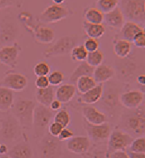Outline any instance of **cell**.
<instances>
[{"label": "cell", "instance_id": "1", "mask_svg": "<svg viewBox=\"0 0 145 158\" xmlns=\"http://www.w3.org/2000/svg\"><path fill=\"white\" fill-rule=\"evenodd\" d=\"M121 130L134 137H140L145 133V107L139 106L135 109H126L119 118Z\"/></svg>", "mask_w": 145, "mask_h": 158}, {"label": "cell", "instance_id": "2", "mask_svg": "<svg viewBox=\"0 0 145 158\" xmlns=\"http://www.w3.org/2000/svg\"><path fill=\"white\" fill-rule=\"evenodd\" d=\"M37 104L30 99H20L14 102L11 111L23 130H30L33 127V112Z\"/></svg>", "mask_w": 145, "mask_h": 158}, {"label": "cell", "instance_id": "3", "mask_svg": "<svg viewBox=\"0 0 145 158\" xmlns=\"http://www.w3.org/2000/svg\"><path fill=\"white\" fill-rule=\"evenodd\" d=\"M55 114V111L51 110L48 106L41 104L36 105L33 120V127L36 138L41 139L46 134V129L48 128L51 118Z\"/></svg>", "mask_w": 145, "mask_h": 158}, {"label": "cell", "instance_id": "4", "mask_svg": "<svg viewBox=\"0 0 145 158\" xmlns=\"http://www.w3.org/2000/svg\"><path fill=\"white\" fill-rule=\"evenodd\" d=\"M38 153L42 158H61L63 145L58 137L45 134L38 142Z\"/></svg>", "mask_w": 145, "mask_h": 158}, {"label": "cell", "instance_id": "5", "mask_svg": "<svg viewBox=\"0 0 145 158\" xmlns=\"http://www.w3.org/2000/svg\"><path fill=\"white\" fill-rule=\"evenodd\" d=\"M0 134L6 141L13 142L23 135V128L12 114H8L0 118Z\"/></svg>", "mask_w": 145, "mask_h": 158}, {"label": "cell", "instance_id": "6", "mask_svg": "<svg viewBox=\"0 0 145 158\" xmlns=\"http://www.w3.org/2000/svg\"><path fill=\"white\" fill-rule=\"evenodd\" d=\"M121 10L124 17L135 23H144V0H122Z\"/></svg>", "mask_w": 145, "mask_h": 158}, {"label": "cell", "instance_id": "7", "mask_svg": "<svg viewBox=\"0 0 145 158\" xmlns=\"http://www.w3.org/2000/svg\"><path fill=\"white\" fill-rule=\"evenodd\" d=\"M77 40L78 38L74 35H66L59 38L52 46L44 50L43 56L46 58H51L69 54L76 46Z\"/></svg>", "mask_w": 145, "mask_h": 158}, {"label": "cell", "instance_id": "8", "mask_svg": "<svg viewBox=\"0 0 145 158\" xmlns=\"http://www.w3.org/2000/svg\"><path fill=\"white\" fill-rule=\"evenodd\" d=\"M71 15V10L62 5L53 4L45 9L37 16L38 21L43 23H57L68 18Z\"/></svg>", "mask_w": 145, "mask_h": 158}, {"label": "cell", "instance_id": "9", "mask_svg": "<svg viewBox=\"0 0 145 158\" xmlns=\"http://www.w3.org/2000/svg\"><path fill=\"white\" fill-rule=\"evenodd\" d=\"M134 138L121 129H114L111 131L108 139V152L123 151L130 145Z\"/></svg>", "mask_w": 145, "mask_h": 158}, {"label": "cell", "instance_id": "10", "mask_svg": "<svg viewBox=\"0 0 145 158\" xmlns=\"http://www.w3.org/2000/svg\"><path fill=\"white\" fill-rule=\"evenodd\" d=\"M29 84L28 77L18 72H7L0 81V85L11 89L14 92L23 91Z\"/></svg>", "mask_w": 145, "mask_h": 158}, {"label": "cell", "instance_id": "11", "mask_svg": "<svg viewBox=\"0 0 145 158\" xmlns=\"http://www.w3.org/2000/svg\"><path fill=\"white\" fill-rule=\"evenodd\" d=\"M84 127L88 134V137L94 142H101L109 139L111 133V127L108 123L102 124H91L84 120Z\"/></svg>", "mask_w": 145, "mask_h": 158}, {"label": "cell", "instance_id": "12", "mask_svg": "<svg viewBox=\"0 0 145 158\" xmlns=\"http://www.w3.org/2000/svg\"><path fill=\"white\" fill-rule=\"evenodd\" d=\"M19 33V28L15 21L6 17L1 21L0 25V43L1 44L10 45L11 42L15 40Z\"/></svg>", "mask_w": 145, "mask_h": 158}, {"label": "cell", "instance_id": "13", "mask_svg": "<svg viewBox=\"0 0 145 158\" xmlns=\"http://www.w3.org/2000/svg\"><path fill=\"white\" fill-rule=\"evenodd\" d=\"M20 51V46L17 43L3 46L0 48V63L14 69L18 64Z\"/></svg>", "mask_w": 145, "mask_h": 158}, {"label": "cell", "instance_id": "14", "mask_svg": "<svg viewBox=\"0 0 145 158\" xmlns=\"http://www.w3.org/2000/svg\"><path fill=\"white\" fill-rule=\"evenodd\" d=\"M120 90L117 85H108L105 88L102 95V103L104 107L109 113H113V111L118 109L119 106Z\"/></svg>", "mask_w": 145, "mask_h": 158}, {"label": "cell", "instance_id": "15", "mask_svg": "<svg viewBox=\"0 0 145 158\" xmlns=\"http://www.w3.org/2000/svg\"><path fill=\"white\" fill-rule=\"evenodd\" d=\"M27 28L33 34L36 41L41 44H51L55 38V31L48 27L32 25L30 23H26Z\"/></svg>", "mask_w": 145, "mask_h": 158}, {"label": "cell", "instance_id": "16", "mask_svg": "<svg viewBox=\"0 0 145 158\" xmlns=\"http://www.w3.org/2000/svg\"><path fill=\"white\" fill-rule=\"evenodd\" d=\"M143 94L139 90H130L120 94L119 102L126 109H135L143 102Z\"/></svg>", "mask_w": 145, "mask_h": 158}, {"label": "cell", "instance_id": "17", "mask_svg": "<svg viewBox=\"0 0 145 158\" xmlns=\"http://www.w3.org/2000/svg\"><path fill=\"white\" fill-rule=\"evenodd\" d=\"M82 114L84 120L91 124H102L108 123V116L106 114L93 106H84L82 108Z\"/></svg>", "mask_w": 145, "mask_h": 158}, {"label": "cell", "instance_id": "18", "mask_svg": "<svg viewBox=\"0 0 145 158\" xmlns=\"http://www.w3.org/2000/svg\"><path fill=\"white\" fill-rule=\"evenodd\" d=\"M90 139L85 135L73 136L67 141L66 147L68 151L76 154H84L90 148Z\"/></svg>", "mask_w": 145, "mask_h": 158}, {"label": "cell", "instance_id": "19", "mask_svg": "<svg viewBox=\"0 0 145 158\" xmlns=\"http://www.w3.org/2000/svg\"><path fill=\"white\" fill-rule=\"evenodd\" d=\"M104 20L110 27L115 29H121L125 23V17L122 10L117 6L115 9L104 15Z\"/></svg>", "mask_w": 145, "mask_h": 158}, {"label": "cell", "instance_id": "20", "mask_svg": "<svg viewBox=\"0 0 145 158\" xmlns=\"http://www.w3.org/2000/svg\"><path fill=\"white\" fill-rule=\"evenodd\" d=\"M116 65L118 67L119 77L126 79V81H130V79H132L133 76L135 74V70H137L135 62L126 58L122 59L120 62H116Z\"/></svg>", "mask_w": 145, "mask_h": 158}, {"label": "cell", "instance_id": "21", "mask_svg": "<svg viewBox=\"0 0 145 158\" xmlns=\"http://www.w3.org/2000/svg\"><path fill=\"white\" fill-rule=\"evenodd\" d=\"M103 92L104 85L102 84H99L86 93L81 94L80 97V102L88 105L97 103L102 98Z\"/></svg>", "mask_w": 145, "mask_h": 158}, {"label": "cell", "instance_id": "22", "mask_svg": "<svg viewBox=\"0 0 145 158\" xmlns=\"http://www.w3.org/2000/svg\"><path fill=\"white\" fill-rule=\"evenodd\" d=\"M11 158H33V149L29 143L22 141L14 145L7 154Z\"/></svg>", "mask_w": 145, "mask_h": 158}, {"label": "cell", "instance_id": "23", "mask_svg": "<svg viewBox=\"0 0 145 158\" xmlns=\"http://www.w3.org/2000/svg\"><path fill=\"white\" fill-rule=\"evenodd\" d=\"M76 89L73 84H63L59 85L55 90V98L62 103H67L72 101L74 96L76 95Z\"/></svg>", "mask_w": 145, "mask_h": 158}, {"label": "cell", "instance_id": "24", "mask_svg": "<svg viewBox=\"0 0 145 158\" xmlns=\"http://www.w3.org/2000/svg\"><path fill=\"white\" fill-rule=\"evenodd\" d=\"M115 75V70L112 66L108 64H101L96 67L93 72V77L96 82H105L109 81Z\"/></svg>", "mask_w": 145, "mask_h": 158}, {"label": "cell", "instance_id": "25", "mask_svg": "<svg viewBox=\"0 0 145 158\" xmlns=\"http://www.w3.org/2000/svg\"><path fill=\"white\" fill-rule=\"evenodd\" d=\"M15 93L11 89L0 85V111H7L12 108Z\"/></svg>", "mask_w": 145, "mask_h": 158}, {"label": "cell", "instance_id": "26", "mask_svg": "<svg viewBox=\"0 0 145 158\" xmlns=\"http://www.w3.org/2000/svg\"><path fill=\"white\" fill-rule=\"evenodd\" d=\"M35 97H36V100L38 104L49 107L55 98V87L48 86L45 89H37Z\"/></svg>", "mask_w": 145, "mask_h": 158}, {"label": "cell", "instance_id": "27", "mask_svg": "<svg viewBox=\"0 0 145 158\" xmlns=\"http://www.w3.org/2000/svg\"><path fill=\"white\" fill-rule=\"evenodd\" d=\"M94 69V67L89 65L86 61H83L73 70L71 77H70V81L74 85L75 83H76V81L80 77H84V76H92L93 77Z\"/></svg>", "mask_w": 145, "mask_h": 158}, {"label": "cell", "instance_id": "28", "mask_svg": "<svg viewBox=\"0 0 145 158\" xmlns=\"http://www.w3.org/2000/svg\"><path fill=\"white\" fill-rule=\"evenodd\" d=\"M141 31H143V29L138 23L132 21H127L121 28V35L122 36V39L130 42L132 41L135 35Z\"/></svg>", "mask_w": 145, "mask_h": 158}, {"label": "cell", "instance_id": "29", "mask_svg": "<svg viewBox=\"0 0 145 158\" xmlns=\"http://www.w3.org/2000/svg\"><path fill=\"white\" fill-rule=\"evenodd\" d=\"M83 27L85 34L89 38L97 40L101 38L105 32V27L102 23H90L84 21Z\"/></svg>", "mask_w": 145, "mask_h": 158}, {"label": "cell", "instance_id": "30", "mask_svg": "<svg viewBox=\"0 0 145 158\" xmlns=\"http://www.w3.org/2000/svg\"><path fill=\"white\" fill-rule=\"evenodd\" d=\"M131 50H132V44L128 40L124 39H118L114 43V53L120 59L128 57L131 52Z\"/></svg>", "mask_w": 145, "mask_h": 158}, {"label": "cell", "instance_id": "31", "mask_svg": "<svg viewBox=\"0 0 145 158\" xmlns=\"http://www.w3.org/2000/svg\"><path fill=\"white\" fill-rule=\"evenodd\" d=\"M76 84L78 91L81 94L86 93L97 85V82L95 81L92 76H84V77H80Z\"/></svg>", "mask_w": 145, "mask_h": 158}, {"label": "cell", "instance_id": "32", "mask_svg": "<svg viewBox=\"0 0 145 158\" xmlns=\"http://www.w3.org/2000/svg\"><path fill=\"white\" fill-rule=\"evenodd\" d=\"M85 21L90 23H102L104 21V14L97 8H88L84 12Z\"/></svg>", "mask_w": 145, "mask_h": 158}, {"label": "cell", "instance_id": "33", "mask_svg": "<svg viewBox=\"0 0 145 158\" xmlns=\"http://www.w3.org/2000/svg\"><path fill=\"white\" fill-rule=\"evenodd\" d=\"M71 121H72V117L66 108L60 109L57 113H55L54 116V122L59 123L63 128L68 127Z\"/></svg>", "mask_w": 145, "mask_h": 158}, {"label": "cell", "instance_id": "34", "mask_svg": "<svg viewBox=\"0 0 145 158\" xmlns=\"http://www.w3.org/2000/svg\"><path fill=\"white\" fill-rule=\"evenodd\" d=\"M88 52L83 44L76 45L72 48L71 52V57L73 61L76 62H83L87 59Z\"/></svg>", "mask_w": 145, "mask_h": 158}, {"label": "cell", "instance_id": "35", "mask_svg": "<svg viewBox=\"0 0 145 158\" xmlns=\"http://www.w3.org/2000/svg\"><path fill=\"white\" fill-rule=\"evenodd\" d=\"M86 62L91 66L96 67L102 64L104 60V54L101 50L98 49L94 52H88V56H87Z\"/></svg>", "mask_w": 145, "mask_h": 158}, {"label": "cell", "instance_id": "36", "mask_svg": "<svg viewBox=\"0 0 145 158\" xmlns=\"http://www.w3.org/2000/svg\"><path fill=\"white\" fill-rule=\"evenodd\" d=\"M118 3V0H97V9L101 10V12L106 14L115 9Z\"/></svg>", "mask_w": 145, "mask_h": 158}, {"label": "cell", "instance_id": "37", "mask_svg": "<svg viewBox=\"0 0 145 158\" xmlns=\"http://www.w3.org/2000/svg\"><path fill=\"white\" fill-rule=\"evenodd\" d=\"M33 72L37 77L48 76L51 73V66L46 61H41L35 64L33 68Z\"/></svg>", "mask_w": 145, "mask_h": 158}, {"label": "cell", "instance_id": "38", "mask_svg": "<svg viewBox=\"0 0 145 158\" xmlns=\"http://www.w3.org/2000/svg\"><path fill=\"white\" fill-rule=\"evenodd\" d=\"M130 152L145 154V137H137L130 145Z\"/></svg>", "mask_w": 145, "mask_h": 158}, {"label": "cell", "instance_id": "39", "mask_svg": "<svg viewBox=\"0 0 145 158\" xmlns=\"http://www.w3.org/2000/svg\"><path fill=\"white\" fill-rule=\"evenodd\" d=\"M47 77H48L50 85L54 86V87L61 85V84L64 81V74L62 73L61 71H54L52 73H50V74Z\"/></svg>", "mask_w": 145, "mask_h": 158}, {"label": "cell", "instance_id": "40", "mask_svg": "<svg viewBox=\"0 0 145 158\" xmlns=\"http://www.w3.org/2000/svg\"><path fill=\"white\" fill-rule=\"evenodd\" d=\"M83 45L84 46V48L88 51V52H94L99 49V41L97 39H93V38H87L84 40Z\"/></svg>", "mask_w": 145, "mask_h": 158}, {"label": "cell", "instance_id": "41", "mask_svg": "<svg viewBox=\"0 0 145 158\" xmlns=\"http://www.w3.org/2000/svg\"><path fill=\"white\" fill-rule=\"evenodd\" d=\"M63 127L59 123L53 122V123H51L50 125H49L48 133L51 135H52V136L58 137L59 134L61 133V131H63Z\"/></svg>", "mask_w": 145, "mask_h": 158}, {"label": "cell", "instance_id": "42", "mask_svg": "<svg viewBox=\"0 0 145 158\" xmlns=\"http://www.w3.org/2000/svg\"><path fill=\"white\" fill-rule=\"evenodd\" d=\"M134 45L136 46L137 48H145V33L143 31H139V33L136 34L132 40Z\"/></svg>", "mask_w": 145, "mask_h": 158}, {"label": "cell", "instance_id": "43", "mask_svg": "<svg viewBox=\"0 0 145 158\" xmlns=\"http://www.w3.org/2000/svg\"><path fill=\"white\" fill-rule=\"evenodd\" d=\"M74 136V132L72 129H69L68 127H65V128L63 129V131H61V133L59 134V135L58 136V139L60 140V141H68L69 139H72Z\"/></svg>", "mask_w": 145, "mask_h": 158}, {"label": "cell", "instance_id": "44", "mask_svg": "<svg viewBox=\"0 0 145 158\" xmlns=\"http://www.w3.org/2000/svg\"><path fill=\"white\" fill-rule=\"evenodd\" d=\"M35 85L37 89H45L50 86L48 77L47 76H42V77H37L35 81Z\"/></svg>", "mask_w": 145, "mask_h": 158}, {"label": "cell", "instance_id": "45", "mask_svg": "<svg viewBox=\"0 0 145 158\" xmlns=\"http://www.w3.org/2000/svg\"><path fill=\"white\" fill-rule=\"evenodd\" d=\"M19 2L20 0H0V10L15 5H19Z\"/></svg>", "mask_w": 145, "mask_h": 158}, {"label": "cell", "instance_id": "46", "mask_svg": "<svg viewBox=\"0 0 145 158\" xmlns=\"http://www.w3.org/2000/svg\"><path fill=\"white\" fill-rule=\"evenodd\" d=\"M49 107L51 110L55 111H55H59V110H60L62 107V102H59V100L57 99H54Z\"/></svg>", "mask_w": 145, "mask_h": 158}, {"label": "cell", "instance_id": "47", "mask_svg": "<svg viewBox=\"0 0 145 158\" xmlns=\"http://www.w3.org/2000/svg\"><path fill=\"white\" fill-rule=\"evenodd\" d=\"M109 158H129V156L124 151H116L110 153Z\"/></svg>", "mask_w": 145, "mask_h": 158}, {"label": "cell", "instance_id": "48", "mask_svg": "<svg viewBox=\"0 0 145 158\" xmlns=\"http://www.w3.org/2000/svg\"><path fill=\"white\" fill-rule=\"evenodd\" d=\"M137 84L139 86L145 85V74H139L136 77Z\"/></svg>", "mask_w": 145, "mask_h": 158}, {"label": "cell", "instance_id": "49", "mask_svg": "<svg viewBox=\"0 0 145 158\" xmlns=\"http://www.w3.org/2000/svg\"><path fill=\"white\" fill-rule=\"evenodd\" d=\"M129 158H145L144 153H138V152H129L128 153Z\"/></svg>", "mask_w": 145, "mask_h": 158}, {"label": "cell", "instance_id": "50", "mask_svg": "<svg viewBox=\"0 0 145 158\" xmlns=\"http://www.w3.org/2000/svg\"><path fill=\"white\" fill-rule=\"evenodd\" d=\"M8 152H9V149L7 145H6L5 143L0 144V154H1V155L4 156V155L8 154Z\"/></svg>", "mask_w": 145, "mask_h": 158}, {"label": "cell", "instance_id": "51", "mask_svg": "<svg viewBox=\"0 0 145 158\" xmlns=\"http://www.w3.org/2000/svg\"><path fill=\"white\" fill-rule=\"evenodd\" d=\"M52 1L55 2V4L57 5H61L62 3L65 2V0H52Z\"/></svg>", "mask_w": 145, "mask_h": 158}, {"label": "cell", "instance_id": "52", "mask_svg": "<svg viewBox=\"0 0 145 158\" xmlns=\"http://www.w3.org/2000/svg\"><path fill=\"white\" fill-rule=\"evenodd\" d=\"M139 91H140L141 93H143V94H145V85L139 86Z\"/></svg>", "mask_w": 145, "mask_h": 158}, {"label": "cell", "instance_id": "53", "mask_svg": "<svg viewBox=\"0 0 145 158\" xmlns=\"http://www.w3.org/2000/svg\"><path fill=\"white\" fill-rule=\"evenodd\" d=\"M1 158H11V157L8 156V155H4V156H2V157Z\"/></svg>", "mask_w": 145, "mask_h": 158}, {"label": "cell", "instance_id": "54", "mask_svg": "<svg viewBox=\"0 0 145 158\" xmlns=\"http://www.w3.org/2000/svg\"><path fill=\"white\" fill-rule=\"evenodd\" d=\"M143 31H144V33H145V27H144V28H143Z\"/></svg>", "mask_w": 145, "mask_h": 158}, {"label": "cell", "instance_id": "55", "mask_svg": "<svg viewBox=\"0 0 145 158\" xmlns=\"http://www.w3.org/2000/svg\"><path fill=\"white\" fill-rule=\"evenodd\" d=\"M144 10H145V0H144Z\"/></svg>", "mask_w": 145, "mask_h": 158}, {"label": "cell", "instance_id": "56", "mask_svg": "<svg viewBox=\"0 0 145 158\" xmlns=\"http://www.w3.org/2000/svg\"><path fill=\"white\" fill-rule=\"evenodd\" d=\"M99 158H101V157H99Z\"/></svg>", "mask_w": 145, "mask_h": 158}, {"label": "cell", "instance_id": "57", "mask_svg": "<svg viewBox=\"0 0 145 158\" xmlns=\"http://www.w3.org/2000/svg\"><path fill=\"white\" fill-rule=\"evenodd\" d=\"M0 158H1V157H0Z\"/></svg>", "mask_w": 145, "mask_h": 158}]
</instances>
